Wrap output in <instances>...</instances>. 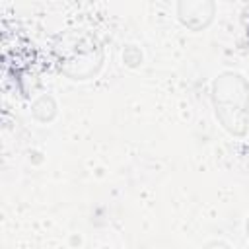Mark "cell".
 Returning <instances> with one entry per match:
<instances>
[{
	"mask_svg": "<svg viewBox=\"0 0 249 249\" xmlns=\"http://www.w3.org/2000/svg\"><path fill=\"white\" fill-rule=\"evenodd\" d=\"M214 115L231 136H245L249 130V82L243 74L226 70L210 86Z\"/></svg>",
	"mask_w": 249,
	"mask_h": 249,
	"instance_id": "1",
	"label": "cell"
},
{
	"mask_svg": "<svg viewBox=\"0 0 249 249\" xmlns=\"http://www.w3.org/2000/svg\"><path fill=\"white\" fill-rule=\"evenodd\" d=\"M54 58L58 70L76 82L97 76L103 66V47L97 37L84 29H68L54 41Z\"/></svg>",
	"mask_w": 249,
	"mask_h": 249,
	"instance_id": "2",
	"label": "cell"
},
{
	"mask_svg": "<svg viewBox=\"0 0 249 249\" xmlns=\"http://www.w3.org/2000/svg\"><path fill=\"white\" fill-rule=\"evenodd\" d=\"M216 16V4L212 0H181L177 2V19L193 33L206 29Z\"/></svg>",
	"mask_w": 249,
	"mask_h": 249,
	"instance_id": "3",
	"label": "cell"
},
{
	"mask_svg": "<svg viewBox=\"0 0 249 249\" xmlns=\"http://www.w3.org/2000/svg\"><path fill=\"white\" fill-rule=\"evenodd\" d=\"M56 113H58V105H56L54 97L49 95V93L39 95V97L31 103V115H33V119L39 121V123H51V121L56 117Z\"/></svg>",
	"mask_w": 249,
	"mask_h": 249,
	"instance_id": "4",
	"label": "cell"
},
{
	"mask_svg": "<svg viewBox=\"0 0 249 249\" xmlns=\"http://www.w3.org/2000/svg\"><path fill=\"white\" fill-rule=\"evenodd\" d=\"M142 51L136 47V45H126L124 51H123V62L128 66V68H138L142 64Z\"/></svg>",
	"mask_w": 249,
	"mask_h": 249,
	"instance_id": "5",
	"label": "cell"
},
{
	"mask_svg": "<svg viewBox=\"0 0 249 249\" xmlns=\"http://www.w3.org/2000/svg\"><path fill=\"white\" fill-rule=\"evenodd\" d=\"M202 249H231V247L222 239H210V241H206L202 245Z\"/></svg>",
	"mask_w": 249,
	"mask_h": 249,
	"instance_id": "6",
	"label": "cell"
},
{
	"mask_svg": "<svg viewBox=\"0 0 249 249\" xmlns=\"http://www.w3.org/2000/svg\"><path fill=\"white\" fill-rule=\"evenodd\" d=\"M245 233H247V239H249V218H247V222H245Z\"/></svg>",
	"mask_w": 249,
	"mask_h": 249,
	"instance_id": "7",
	"label": "cell"
}]
</instances>
